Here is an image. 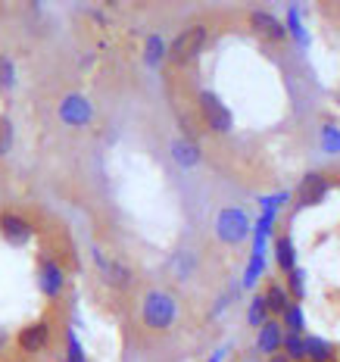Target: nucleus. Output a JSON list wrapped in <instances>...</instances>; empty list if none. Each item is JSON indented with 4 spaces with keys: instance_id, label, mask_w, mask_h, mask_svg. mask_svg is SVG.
Here are the masks:
<instances>
[{
    "instance_id": "14",
    "label": "nucleus",
    "mask_w": 340,
    "mask_h": 362,
    "mask_svg": "<svg viewBox=\"0 0 340 362\" xmlns=\"http://www.w3.org/2000/svg\"><path fill=\"white\" fill-rule=\"evenodd\" d=\"M275 256H278V266L293 272V266H297V256H293V240L291 238H278L275 240Z\"/></svg>"
},
{
    "instance_id": "26",
    "label": "nucleus",
    "mask_w": 340,
    "mask_h": 362,
    "mask_svg": "<svg viewBox=\"0 0 340 362\" xmlns=\"http://www.w3.org/2000/svg\"><path fill=\"white\" fill-rule=\"evenodd\" d=\"M4 346H6V334H4V331H0V350H4Z\"/></svg>"
},
{
    "instance_id": "13",
    "label": "nucleus",
    "mask_w": 340,
    "mask_h": 362,
    "mask_svg": "<svg viewBox=\"0 0 340 362\" xmlns=\"http://www.w3.org/2000/svg\"><path fill=\"white\" fill-rule=\"evenodd\" d=\"M172 156L178 165H197L200 163V147L194 141H175L172 144Z\"/></svg>"
},
{
    "instance_id": "7",
    "label": "nucleus",
    "mask_w": 340,
    "mask_h": 362,
    "mask_svg": "<svg viewBox=\"0 0 340 362\" xmlns=\"http://www.w3.org/2000/svg\"><path fill=\"white\" fill-rule=\"evenodd\" d=\"M47 341H50V325L47 322H32V325H25L19 331V346L25 353H37V350H44L47 346Z\"/></svg>"
},
{
    "instance_id": "11",
    "label": "nucleus",
    "mask_w": 340,
    "mask_h": 362,
    "mask_svg": "<svg viewBox=\"0 0 340 362\" xmlns=\"http://www.w3.org/2000/svg\"><path fill=\"white\" fill-rule=\"evenodd\" d=\"M250 25L256 28V35H262V37H271V41H281L284 37V25L278 22L271 13H253L250 16Z\"/></svg>"
},
{
    "instance_id": "6",
    "label": "nucleus",
    "mask_w": 340,
    "mask_h": 362,
    "mask_svg": "<svg viewBox=\"0 0 340 362\" xmlns=\"http://www.w3.org/2000/svg\"><path fill=\"white\" fill-rule=\"evenodd\" d=\"M0 231H4V238L10 240V244H16V247H22V244H28L32 240V235H35V228L25 222L22 216H0Z\"/></svg>"
},
{
    "instance_id": "23",
    "label": "nucleus",
    "mask_w": 340,
    "mask_h": 362,
    "mask_svg": "<svg viewBox=\"0 0 340 362\" xmlns=\"http://www.w3.org/2000/svg\"><path fill=\"white\" fill-rule=\"evenodd\" d=\"M69 362H85V353H81V346L72 334H69Z\"/></svg>"
},
{
    "instance_id": "3",
    "label": "nucleus",
    "mask_w": 340,
    "mask_h": 362,
    "mask_svg": "<svg viewBox=\"0 0 340 362\" xmlns=\"http://www.w3.org/2000/svg\"><path fill=\"white\" fill-rule=\"evenodd\" d=\"M200 116L203 122L213 128L216 134L231 132V110L222 103V97L213 94V90H203L200 94Z\"/></svg>"
},
{
    "instance_id": "5",
    "label": "nucleus",
    "mask_w": 340,
    "mask_h": 362,
    "mask_svg": "<svg viewBox=\"0 0 340 362\" xmlns=\"http://www.w3.org/2000/svg\"><path fill=\"white\" fill-rule=\"evenodd\" d=\"M94 256H97V266H100V272H103V281H107L110 288H116V291L131 288V281H134L131 269L122 266V262H116V259H107L103 253H94Z\"/></svg>"
},
{
    "instance_id": "12",
    "label": "nucleus",
    "mask_w": 340,
    "mask_h": 362,
    "mask_svg": "<svg viewBox=\"0 0 340 362\" xmlns=\"http://www.w3.org/2000/svg\"><path fill=\"white\" fill-rule=\"evenodd\" d=\"M281 337H284V331H281V325H275V322H266L262 325V331H259V350L262 353H275L278 346H281Z\"/></svg>"
},
{
    "instance_id": "4",
    "label": "nucleus",
    "mask_w": 340,
    "mask_h": 362,
    "mask_svg": "<svg viewBox=\"0 0 340 362\" xmlns=\"http://www.w3.org/2000/svg\"><path fill=\"white\" fill-rule=\"evenodd\" d=\"M216 228H218V238H222L225 244H238V240L247 238V216L240 213V209H222Z\"/></svg>"
},
{
    "instance_id": "15",
    "label": "nucleus",
    "mask_w": 340,
    "mask_h": 362,
    "mask_svg": "<svg viewBox=\"0 0 340 362\" xmlns=\"http://www.w3.org/2000/svg\"><path fill=\"white\" fill-rule=\"evenodd\" d=\"M281 344H284V350H287V359H293V362H300V359H306V337H300V334H287L281 337Z\"/></svg>"
},
{
    "instance_id": "25",
    "label": "nucleus",
    "mask_w": 340,
    "mask_h": 362,
    "mask_svg": "<svg viewBox=\"0 0 340 362\" xmlns=\"http://www.w3.org/2000/svg\"><path fill=\"white\" fill-rule=\"evenodd\" d=\"M269 362H291V359H287V356H271Z\"/></svg>"
},
{
    "instance_id": "8",
    "label": "nucleus",
    "mask_w": 340,
    "mask_h": 362,
    "mask_svg": "<svg viewBox=\"0 0 340 362\" xmlns=\"http://www.w3.org/2000/svg\"><path fill=\"white\" fill-rule=\"evenodd\" d=\"M328 178L319 175V172H312V175H306L303 178V185H300V194H297V200H300V206H312V203H319L324 194H328Z\"/></svg>"
},
{
    "instance_id": "17",
    "label": "nucleus",
    "mask_w": 340,
    "mask_h": 362,
    "mask_svg": "<svg viewBox=\"0 0 340 362\" xmlns=\"http://www.w3.org/2000/svg\"><path fill=\"white\" fill-rule=\"evenodd\" d=\"M247 319H250V325H256V328L266 325V319H269V306H266V300H262V293H259V297H253Z\"/></svg>"
},
{
    "instance_id": "10",
    "label": "nucleus",
    "mask_w": 340,
    "mask_h": 362,
    "mask_svg": "<svg viewBox=\"0 0 340 362\" xmlns=\"http://www.w3.org/2000/svg\"><path fill=\"white\" fill-rule=\"evenodd\" d=\"M59 116L66 119V122H72V125H81V122H88L90 119V103L85 100V97H66L63 100V107H59Z\"/></svg>"
},
{
    "instance_id": "20",
    "label": "nucleus",
    "mask_w": 340,
    "mask_h": 362,
    "mask_svg": "<svg viewBox=\"0 0 340 362\" xmlns=\"http://www.w3.org/2000/svg\"><path fill=\"white\" fill-rule=\"evenodd\" d=\"M284 322H287V331L291 334H300L303 331V313H300V306H287V313H284Z\"/></svg>"
},
{
    "instance_id": "24",
    "label": "nucleus",
    "mask_w": 340,
    "mask_h": 362,
    "mask_svg": "<svg viewBox=\"0 0 340 362\" xmlns=\"http://www.w3.org/2000/svg\"><path fill=\"white\" fill-rule=\"evenodd\" d=\"M291 288H293V293H303V272L300 269L291 272Z\"/></svg>"
},
{
    "instance_id": "16",
    "label": "nucleus",
    "mask_w": 340,
    "mask_h": 362,
    "mask_svg": "<svg viewBox=\"0 0 340 362\" xmlns=\"http://www.w3.org/2000/svg\"><path fill=\"white\" fill-rule=\"evenodd\" d=\"M266 306H269V313H287V306H291V300H287V293H284V288H278V284H271V288L266 291Z\"/></svg>"
},
{
    "instance_id": "9",
    "label": "nucleus",
    "mask_w": 340,
    "mask_h": 362,
    "mask_svg": "<svg viewBox=\"0 0 340 362\" xmlns=\"http://www.w3.org/2000/svg\"><path fill=\"white\" fill-rule=\"evenodd\" d=\"M41 291L47 297H57L63 291V269L57 266L50 256H41Z\"/></svg>"
},
{
    "instance_id": "18",
    "label": "nucleus",
    "mask_w": 340,
    "mask_h": 362,
    "mask_svg": "<svg viewBox=\"0 0 340 362\" xmlns=\"http://www.w3.org/2000/svg\"><path fill=\"white\" fill-rule=\"evenodd\" d=\"M13 85H16V66L10 57L0 54V90H10Z\"/></svg>"
},
{
    "instance_id": "22",
    "label": "nucleus",
    "mask_w": 340,
    "mask_h": 362,
    "mask_svg": "<svg viewBox=\"0 0 340 362\" xmlns=\"http://www.w3.org/2000/svg\"><path fill=\"white\" fill-rule=\"evenodd\" d=\"M163 41H160V37H150V41H147V63L150 66H156V63H160V59H163Z\"/></svg>"
},
{
    "instance_id": "19",
    "label": "nucleus",
    "mask_w": 340,
    "mask_h": 362,
    "mask_svg": "<svg viewBox=\"0 0 340 362\" xmlns=\"http://www.w3.org/2000/svg\"><path fill=\"white\" fill-rule=\"evenodd\" d=\"M306 356H312L315 362H324V359H331V346L319 341V337H306Z\"/></svg>"
},
{
    "instance_id": "21",
    "label": "nucleus",
    "mask_w": 340,
    "mask_h": 362,
    "mask_svg": "<svg viewBox=\"0 0 340 362\" xmlns=\"http://www.w3.org/2000/svg\"><path fill=\"white\" fill-rule=\"evenodd\" d=\"M13 147V122L6 116H0V156L10 153Z\"/></svg>"
},
{
    "instance_id": "1",
    "label": "nucleus",
    "mask_w": 340,
    "mask_h": 362,
    "mask_svg": "<svg viewBox=\"0 0 340 362\" xmlns=\"http://www.w3.org/2000/svg\"><path fill=\"white\" fill-rule=\"evenodd\" d=\"M141 315H143V325H147L150 331H165V328H172V322H175L178 303H175V297H172V293L150 291L147 297H143Z\"/></svg>"
},
{
    "instance_id": "2",
    "label": "nucleus",
    "mask_w": 340,
    "mask_h": 362,
    "mask_svg": "<svg viewBox=\"0 0 340 362\" xmlns=\"http://www.w3.org/2000/svg\"><path fill=\"white\" fill-rule=\"evenodd\" d=\"M203 44H206V25H191V28H184L175 41H172V47H169V59L175 66H187V63H194V59L200 57V50H203Z\"/></svg>"
}]
</instances>
